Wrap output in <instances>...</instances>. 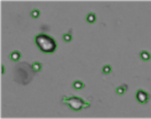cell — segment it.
<instances>
[{
	"label": "cell",
	"instance_id": "6da1fadb",
	"mask_svg": "<svg viewBox=\"0 0 151 119\" xmlns=\"http://www.w3.org/2000/svg\"><path fill=\"white\" fill-rule=\"evenodd\" d=\"M136 99H137V101L139 103L145 104V103H147L149 101V94L146 91H144L142 89H139L137 91V93H136Z\"/></svg>",
	"mask_w": 151,
	"mask_h": 119
},
{
	"label": "cell",
	"instance_id": "7a4b0ae2",
	"mask_svg": "<svg viewBox=\"0 0 151 119\" xmlns=\"http://www.w3.org/2000/svg\"><path fill=\"white\" fill-rule=\"evenodd\" d=\"M20 58H21V54H20L19 52H17V51H14V52H12V53L10 54V60L13 61V62L19 61Z\"/></svg>",
	"mask_w": 151,
	"mask_h": 119
},
{
	"label": "cell",
	"instance_id": "3957f363",
	"mask_svg": "<svg viewBox=\"0 0 151 119\" xmlns=\"http://www.w3.org/2000/svg\"><path fill=\"white\" fill-rule=\"evenodd\" d=\"M127 90V85H121L116 89V93L118 95H123Z\"/></svg>",
	"mask_w": 151,
	"mask_h": 119
},
{
	"label": "cell",
	"instance_id": "277c9868",
	"mask_svg": "<svg viewBox=\"0 0 151 119\" xmlns=\"http://www.w3.org/2000/svg\"><path fill=\"white\" fill-rule=\"evenodd\" d=\"M140 58L143 60V61H149L150 60V54L146 51H143L140 53Z\"/></svg>",
	"mask_w": 151,
	"mask_h": 119
},
{
	"label": "cell",
	"instance_id": "5b68a950",
	"mask_svg": "<svg viewBox=\"0 0 151 119\" xmlns=\"http://www.w3.org/2000/svg\"><path fill=\"white\" fill-rule=\"evenodd\" d=\"M84 86H85L84 83L81 82V81H75L74 84H73V87H74V89H76V90H81V89L84 88Z\"/></svg>",
	"mask_w": 151,
	"mask_h": 119
},
{
	"label": "cell",
	"instance_id": "8992f818",
	"mask_svg": "<svg viewBox=\"0 0 151 119\" xmlns=\"http://www.w3.org/2000/svg\"><path fill=\"white\" fill-rule=\"evenodd\" d=\"M87 21L89 23H94L96 21V15H95V13H89L87 15Z\"/></svg>",
	"mask_w": 151,
	"mask_h": 119
},
{
	"label": "cell",
	"instance_id": "52a82bcc",
	"mask_svg": "<svg viewBox=\"0 0 151 119\" xmlns=\"http://www.w3.org/2000/svg\"><path fill=\"white\" fill-rule=\"evenodd\" d=\"M31 68H32V70H33L34 72H39V71L41 70V64L38 63V62H35V63L32 64Z\"/></svg>",
	"mask_w": 151,
	"mask_h": 119
},
{
	"label": "cell",
	"instance_id": "ba28073f",
	"mask_svg": "<svg viewBox=\"0 0 151 119\" xmlns=\"http://www.w3.org/2000/svg\"><path fill=\"white\" fill-rule=\"evenodd\" d=\"M111 71H112V68H111L110 65H106V66L103 67V73L104 74H110Z\"/></svg>",
	"mask_w": 151,
	"mask_h": 119
},
{
	"label": "cell",
	"instance_id": "9c48e42d",
	"mask_svg": "<svg viewBox=\"0 0 151 119\" xmlns=\"http://www.w3.org/2000/svg\"><path fill=\"white\" fill-rule=\"evenodd\" d=\"M39 14H40V12H39L38 9H34V10L31 11V16H32L33 18H37V17L39 16Z\"/></svg>",
	"mask_w": 151,
	"mask_h": 119
},
{
	"label": "cell",
	"instance_id": "30bf717a",
	"mask_svg": "<svg viewBox=\"0 0 151 119\" xmlns=\"http://www.w3.org/2000/svg\"><path fill=\"white\" fill-rule=\"evenodd\" d=\"M64 40L67 41V42L71 41V40H72V35H71L70 33H65V34H64Z\"/></svg>",
	"mask_w": 151,
	"mask_h": 119
},
{
	"label": "cell",
	"instance_id": "8fae6325",
	"mask_svg": "<svg viewBox=\"0 0 151 119\" xmlns=\"http://www.w3.org/2000/svg\"><path fill=\"white\" fill-rule=\"evenodd\" d=\"M4 73H5V67H4L3 65H2V66H1V74L3 75Z\"/></svg>",
	"mask_w": 151,
	"mask_h": 119
}]
</instances>
